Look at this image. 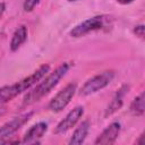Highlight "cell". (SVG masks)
Here are the masks:
<instances>
[{
    "label": "cell",
    "instance_id": "obj_1",
    "mask_svg": "<svg viewBox=\"0 0 145 145\" xmlns=\"http://www.w3.org/2000/svg\"><path fill=\"white\" fill-rule=\"evenodd\" d=\"M70 65L68 62L61 63L59 67H57L52 72H50L40 84H37L32 91H29L23 99L24 105H31L39 100H41L43 96H45L58 83L59 80L67 74L69 70Z\"/></svg>",
    "mask_w": 145,
    "mask_h": 145
},
{
    "label": "cell",
    "instance_id": "obj_2",
    "mask_svg": "<svg viewBox=\"0 0 145 145\" xmlns=\"http://www.w3.org/2000/svg\"><path fill=\"white\" fill-rule=\"evenodd\" d=\"M113 77H114V71L106 70V71H103V72L89 78L87 82H85V84L79 89V95L86 96V95L93 94V93L104 88L105 86H108L111 83Z\"/></svg>",
    "mask_w": 145,
    "mask_h": 145
},
{
    "label": "cell",
    "instance_id": "obj_3",
    "mask_svg": "<svg viewBox=\"0 0 145 145\" xmlns=\"http://www.w3.org/2000/svg\"><path fill=\"white\" fill-rule=\"evenodd\" d=\"M108 16L101 15V16H94L92 18H88L84 22H82L80 24L76 25L71 31H70V35L72 37H80L84 36L85 34L93 32V31H97L101 29L105 26V23L108 20Z\"/></svg>",
    "mask_w": 145,
    "mask_h": 145
},
{
    "label": "cell",
    "instance_id": "obj_4",
    "mask_svg": "<svg viewBox=\"0 0 145 145\" xmlns=\"http://www.w3.org/2000/svg\"><path fill=\"white\" fill-rule=\"evenodd\" d=\"M76 84L75 83H70L68 84L65 88H62L49 103V108L51 111L54 112H59L61 110H63L67 104L70 102L71 97L74 96L75 92H76Z\"/></svg>",
    "mask_w": 145,
    "mask_h": 145
},
{
    "label": "cell",
    "instance_id": "obj_5",
    "mask_svg": "<svg viewBox=\"0 0 145 145\" xmlns=\"http://www.w3.org/2000/svg\"><path fill=\"white\" fill-rule=\"evenodd\" d=\"M33 116V111L19 114L17 117H14L10 121L6 122L1 128H0V142H2L5 138L10 137L14 133H16L18 129H20Z\"/></svg>",
    "mask_w": 145,
    "mask_h": 145
},
{
    "label": "cell",
    "instance_id": "obj_6",
    "mask_svg": "<svg viewBox=\"0 0 145 145\" xmlns=\"http://www.w3.org/2000/svg\"><path fill=\"white\" fill-rule=\"evenodd\" d=\"M83 113H84V108L83 106H76V108H74L57 125V127L54 129V134H63L67 130H69L70 128H72L78 122V120L82 118Z\"/></svg>",
    "mask_w": 145,
    "mask_h": 145
},
{
    "label": "cell",
    "instance_id": "obj_7",
    "mask_svg": "<svg viewBox=\"0 0 145 145\" xmlns=\"http://www.w3.org/2000/svg\"><path fill=\"white\" fill-rule=\"evenodd\" d=\"M49 69H50L49 65H43V66H41L37 70H35L33 74H31L29 76L25 77V78L22 79L20 82L16 83L19 93H23V92L27 91V89L31 88L33 85H35L39 80H41V79L45 76V74L49 72Z\"/></svg>",
    "mask_w": 145,
    "mask_h": 145
},
{
    "label": "cell",
    "instance_id": "obj_8",
    "mask_svg": "<svg viewBox=\"0 0 145 145\" xmlns=\"http://www.w3.org/2000/svg\"><path fill=\"white\" fill-rule=\"evenodd\" d=\"M120 133V123L119 122H112L110 123L95 139V144L97 145H110L113 144L119 136Z\"/></svg>",
    "mask_w": 145,
    "mask_h": 145
},
{
    "label": "cell",
    "instance_id": "obj_9",
    "mask_svg": "<svg viewBox=\"0 0 145 145\" xmlns=\"http://www.w3.org/2000/svg\"><path fill=\"white\" fill-rule=\"evenodd\" d=\"M48 129V125L45 122H37L33 125L24 135V138L22 140L23 144H33L39 143V139L45 134Z\"/></svg>",
    "mask_w": 145,
    "mask_h": 145
},
{
    "label": "cell",
    "instance_id": "obj_10",
    "mask_svg": "<svg viewBox=\"0 0 145 145\" xmlns=\"http://www.w3.org/2000/svg\"><path fill=\"white\" fill-rule=\"evenodd\" d=\"M128 91H129V85H122L117 91V93L114 94L113 99L111 100V102L109 103V105L105 109V112H104L105 117H109V116L113 114L116 111H118L121 108V105L123 103V97L128 93Z\"/></svg>",
    "mask_w": 145,
    "mask_h": 145
},
{
    "label": "cell",
    "instance_id": "obj_11",
    "mask_svg": "<svg viewBox=\"0 0 145 145\" xmlns=\"http://www.w3.org/2000/svg\"><path fill=\"white\" fill-rule=\"evenodd\" d=\"M88 129H89V122L87 120L83 121L75 129V131L72 133V136H71V138L69 140V144L70 145H79V144H82L85 140V138H86V136L88 134Z\"/></svg>",
    "mask_w": 145,
    "mask_h": 145
},
{
    "label": "cell",
    "instance_id": "obj_12",
    "mask_svg": "<svg viewBox=\"0 0 145 145\" xmlns=\"http://www.w3.org/2000/svg\"><path fill=\"white\" fill-rule=\"evenodd\" d=\"M26 39H27V28L26 26L23 25L14 32L11 41H10V50L11 51L18 50V48L26 41Z\"/></svg>",
    "mask_w": 145,
    "mask_h": 145
},
{
    "label": "cell",
    "instance_id": "obj_13",
    "mask_svg": "<svg viewBox=\"0 0 145 145\" xmlns=\"http://www.w3.org/2000/svg\"><path fill=\"white\" fill-rule=\"evenodd\" d=\"M19 91L17 88L16 84L12 85H8V86H3L0 88V105H2L3 103L12 100L14 97H16L17 95H19Z\"/></svg>",
    "mask_w": 145,
    "mask_h": 145
},
{
    "label": "cell",
    "instance_id": "obj_14",
    "mask_svg": "<svg viewBox=\"0 0 145 145\" xmlns=\"http://www.w3.org/2000/svg\"><path fill=\"white\" fill-rule=\"evenodd\" d=\"M145 111V103H144V93H140L138 96L134 99L130 104V112L134 116H143Z\"/></svg>",
    "mask_w": 145,
    "mask_h": 145
},
{
    "label": "cell",
    "instance_id": "obj_15",
    "mask_svg": "<svg viewBox=\"0 0 145 145\" xmlns=\"http://www.w3.org/2000/svg\"><path fill=\"white\" fill-rule=\"evenodd\" d=\"M39 1L40 0H25L24 1V5H23L24 10L25 11H32L34 9V7L39 3Z\"/></svg>",
    "mask_w": 145,
    "mask_h": 145
},
{
    "label": "cell",
    "instance_id": "obj_16",
    "mask_svg": "<svg viewBox=\"0 0 145 145\" xmlns=\"http://www.w3.org/2000/svg\"><path fill=\"white\" fill-rule=\"evenodd\" d=\"M144 31H145L144 25H138V26H135V28H134V33H135L137 36H139L140 39L144 37Z\"/></svg>",
    "mask_w": 145,
    "mask_h": 145
},
{
    "label": "cell",
    "instance_id": "obj_17",
    "mask_svg": "<svg viewBox=\"0 0 145 145\" xmlns=\"http://www.w3.org/2000/svg\"><path fill=\"white\" fill-rule=\"evenodd\" d=\"M5 9H6V5H5L3 2H0V18H1V16H2Z\"/></svg>",
    "mask_w": 145,
    "mask_h": 145
},
{
    "label": "cell",
    "instance_id": "obj_18",
    "mask_svg": "<svg viewBox=\"0 0 145 145\" xmlns=\"http://www.w3.org/2000/svg\"><path fill=\"white\" fill-rule=\"evenodd\" d=\"M136 144H140V145L144 144V134H142V135H140V138H139L138 140H136Z\"/></svg>",
    "mask_w": 145,
    "mask_h": 145
},
{
    "label": "cell",
    "instance_id": "obj_19",
    "mask_svg": "<svg viewBox=\"0 0 145 145\" xmlns=\"http://www.w3.org/2000/svg\"><path fill=\"white\" fill-rule=\"evenodd\" d=\"M119 3H122V5H127V3H130V2H133L134 0H117Z\"/></svg>",
    "mask_w": 145,
    "mask_h": 145
},
{
    "label": "cell",
    "instance_id": "obj_20",
    "mask_svg": "<svg viewBox=\"0 0 145 145\" xmlns=\"http://www.w3.org/2000/svg\"><path fill=\"white\" fill-rule=\"evenodd\" d=\"M3 112H5V109H0V117L3 114Z\"/></svg>",
    "mask_w": 145,
    "mask_h": 145
},
{
    "label": "cell",
    "instance_id": "obj_21",
    "mask_svg": "<svg viewBox=\"0 0 145 145\" xmlns=\"http://www.w3.org/2000/svg\"><path fill=\"white\" fill-rule=\"evenodd\" d=\"M69 1H76V0H69Z\"/></svg>",
    "mask_w": 145,
    "mask_h": 145
}]
</instances>
